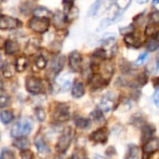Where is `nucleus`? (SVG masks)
<instances>
[{"label":"nucleus","mask_w":159,"mask_h":159,"mask_svg":"<svg viewBox=\"0 0 159 159\" xmlns=\"http://www.w3.org/2000/svg\"><path fill=\"white\" fill-rule=\"evenodd\" d=\"M33 127V120L29 117H23L13 126L11 129V136L15 138L25 137L32 132Z\"/></svg>","instance_id":"f257e3e1"},{"label":"nucleus","mask_w":159,"mask_h":159,"mask_svg":"<svg viewBox=\"0 0 159 159\" xmlns=\"http://www.w3.org/2000/svg\"><path fill=\"white\" fill-rule=\"evenodd\" d=\"M116 3V0H96L88 11V15L90 17H96L101 15L110 9L113 4Z\"/></svg>","instance_id":"f03ea898"},{"label":"nucleus","mask_w":159,"mask_h":159,"mask_svg":"<svg viewBox=\"0 0 159 159\" xmlns=\"http://www.w3.org/2000/svg\"><path fill=\"white\" fill-rule=\"evenodd\" d=\"M73 135H74V133H73V130L71 128H67L63 130V132L61 135V137L59 138L57 145H56L57 152L63 154L68 150V148L70 147L71 142L73 140Z\"/></svg>","instance_id":"7ed1b4c3"},{"label":"nucleus","mask_w":159,"mask_h":159,"mask_svg":"<svg viewBox=\"0 0 159 159\" xmlns=\"http://www.w3.org/2000/svg\"><path fill=\"white\" fill-rule=\"evenodd\" d=\"M49 20L48 18H38L34 17L29 21V27L35 33L43 34L48 30L49 27Z\"/></svg>","instance_id":"20e7f679"},{"label":"nucleus","mask_w":159,"mask_h":159,"mask_svg":"<svg viewBox=\"0 0 159 159\" xmlns=\"http://www.w3.org/2000/svg\"><path fill=\"white\" fill-rule=\"evenodd\" d=\"M26 89L32 94H39L44 90L43 81L35 76H30L26 79L25 82Z\"/></svg>","instance_id":"39448f33"},{"label":"nucleus","mask_w":159,"mask_h":159,"mask_svg":"<svg viewBox=\"0 0 159 159\" xmlns=\"http://www.w3.org/2000/svg\"><path fill=\"white\" fill-rule=\"evenodd\" d=\"M70 118V108L64 104L60 103L53 112V119L57 122H65Z\"/></svg>","instance_id":"423d86ee"},{"label":"nucleus","mask_w":159,"mask_h":159,"mask_svg":"<svg viewBox=\"0 0 159 159\" xmlns=\"http://www.w3.org/2000/svg\"><path fill=\"white\" fill-rule=\"evenodd\" d=\"M21 25V22L10 16L0 15V30H14Z\"/></svg>","instance_id":"0eeeda50"},{"label":"nucleus","mask_w":159,"mask_h":159,"mask_svg":"<svg viewBox=\"0 0 159 159\" xmlns=\"http://www.w3.org/2000/svg\"><path fill=\"white\" fill-rule=\"evenodd\" d=\"M34 145L37 149V154L38 156L43 159H47L50 156V149L46 143V142L40 137L37 136L34 139Z\"/></svg>","instance_id":"6e6552de"},{"label":"nucleus","mask_w":159,"mask_h":159,"mask_svg":"<svg viewBox=\"0 0 159 159\" xmlns=\"http://www.w3.org/2000/svg\"><path fill=\"white\" fill-rule=\"evenodd\" d=\"M69 66L74 72H79L82 68V56L81 54L75 50L69 55Z\"/></svg>","instance_id":"1a4fd4ad"},{"label":"nucleus","mask_w":159,"mask_h":159,"mask_svg":"<svg viewBox=\"0 0 159 159\" xmlns=\"http://www.w3.org/2000/svg\"><path fill=\"white\" fill-rule=\"evenodd\" d=\"M64 63H65V57L64 56H57V57H55L51 61L48 73H51V75H54V76L57 75L61 71V69L63 68Z\"/></svg>","instance_id":"9d476101"},{"label":"nucleus","mask_w":159,"mask_h":159,"mask_svg":"<svg viewBox=\"0 0 159 159\" xmlns=\"http://www.w3.org/2000/svg\"><path fill=\"white\" fill-rule=\"evenodd\" d=\"M90 140L97 143L104 144L108 141V130L105 128L99 129L90 134Z\"/></svg>","instance_id":"9b49d317"},{"label":"nucleus","mask_w":159,"mask_h":159,"mask_svg":"<svg viewBox=\"0 0 159 159\" xmlns=\"http://www.w3.org/2000/svg\"><path fill=\"white\" fill-rule=\"evenodd\" d=\"M68 21L67 20V16L64 12L62 11H56L53 15H52V22L55 28L61 30L64 28V26L66 25V22Z\"/></svg>","instance_id":"f8f14e48"},{"label":"nucleus","mask_w":159,"mask_h":159,"mask_svg":"<svg viewBox=\"0 0 159 159\" xmlns=\"http://www.w3.org/2000/svg\"><path fill=\"white\" fill-rule=\"evenodd\" d=\"M56 82L61 91H67L71 87L72 77L69 74H64L62 75L58 76Z\"/></svg>","instance_id":"ddd939ff"},{"label":"nucleus","mask_w":159,"mask_h":159,"mask_svg":"<svg viewBox=\"0 0 159 159\" xmlns=\"http://www.w3.org/2000/svg\"><path fill=\"white\" fill-rule=\"evenodd\" d=\"M159 150V139L152 138L147 143H145L143 146V153L145 155H151Z\"/></svg>","instance_id":"4468645a"},{"label":"nucleus","mask_w":159,"mask_h":159,"mask_svg":"<svg viewBox=\"0 0 159 159\" xmlns=\"http://www.w3.org/2000/svg\"><path fill=\"white\" fill-rule=\"evenodd\" d=\"M5 48V52L7 55H13L16 54L20 50V46L19 44L14 41V40H7L4 45Z\"/></svg>","instance_id":"2eb2a0df"},{"label":"nucleus","mask_w":159,"mask_h":159,"mask_svg":"<svg viewBox=\"0 0 159 159\" xmlns=\"http://www.w3.org/2000/svg\"><path fill=\"white\" fill-rule=\"evenodd\" d=\"M114 101L109 98V97H104L102 99L101 102L99 103V109L102 112H105V113H108L110 112L111 110H113L114 108Z\"/></svg>","instance_id":"dca6fc26"},{"label":"nucleus","mask_w":159,"mask_h":159,"mask_svg":"<svg viewBox=\"0 0 159 159\" xmlns=\"http://www.w3.org/2000/svg\"><path fill=\"white\" fill-rule=\"evenodd\" d=\"M85 94L84 84L80 81H76L72 88V95L74 98H81Z\"/></svg>","instance_id":"f3484780"},{"label":"nucleus","mask_w":159,"mask_h":159,"mask_svg":"<svg viewBox=\"0 0 159 159\" xmlns=\"http://www.w3.org/2000/svg\"><path fill=\"white\" fill-rule=\"evenodd\" d=\"M114 74V66L112 64L111 61H107L103 64L102 66V72L101 74V75L106 80V81H109L112 77Z\"/></svg>","instance_id":"a211bd4d"},{"label":"nucleus","mask_w":159,"mask_h":159,"mask_svg":"<svg viewBox=\"0 0 159 159\" xmlns=\"http://www.w3.org/2000/svg\"><path fill=\"white\" fill-rule=\"evenodd\" d=\"M124 42L129 46L132 48H139L140 47V41L138 40V37L132 34H129L127 35H124Z\"/></svg>","instance_id":"6ab92c4d"},{"label":"nucleus","mask_w":159,"mask_h":159,"mask_svg":"<svg viewBox=\"0 0 159 159\" xmlns=\"http://www.w3.org/2000/svg\"><path fill=\"white\" fill-rule=\"evenodd\" d=\"M28 59L24 56L22 57H19L17 60H16V62H15V69L17 72H23L27 66H28Z\"/></svg>","instance_id":"aec40b11"},{"label":"nucleus","mask_w":159,"mask_h":159,"mask_svg":"<svg viewBox=\"0 0 159 159\" xmlns=\"http://www.w3.org/2000/svg\"><path fill=\"white\" fill-rule=\"evenodd\" d=\"M13 145L20 149V150H24L28 147L29 145V140L26 137H19V138H15L14 142H13Z\"/></svg>","instance_id":"412c9836"},{"label":"nucleus","mask_w":159,"mask_h":159,"mask_svg":"<svg viewBox=\"0 0 159 159\" xmlns=\"http://www.w3.org/2000/svg\"><path fill=\"white\" fill-rule=\"evenodd\" d=\"M14 118L13 112L10 110H4L0 113V120L3 124H9Z\"/></svg>","instance_id":"4be33fe9"},{"label":"nucleus","mask_w":159,"mask_h":159,"mask_svg":"<svg viewBox=\"0 0 159 159\" xmlns=\"http://www.w3.org/2000/svg\"><path fill=\"white\" fill-rule=\"evenodd\" d=\"M159 32V28L157 24H154V23H149L145 29H144V34L146 36L149 37H154L157 35V34Z\"/></svg>","instance_id":"5701e85b"},{"label":"nucleus","mask_w":159,"mask_h":159,"mask_svg":"<svg viewBox=\"0 0 159 159\" xmlns=\"http://www.w3.org/2000/svg\"><path fill=\"white\" fill-rule=\"evenodd\" d=\"M34 17H38V18H48V17L51 16V12L48 8H46L44 7H36L34 10Z\"/></svg>","instance_id":"b1692460"},{"label":"nucleus","mask_w":159,"mask_h":159,"mask_svg":"<svg viewBox=\"0 0 159 159\" xmlns=\"http://www.w3.org/2000/svg\"><path fill=\"white\" fill-rule=\"evenodd\" d=\"M154 129L151 126H145L143 129L142 133V142L143 143H147L150 139H152V135L154 133Z\"/></svg>","instance_id":"393cba45"},{"label":"nucleus","mask_w":159,"mask_h":159,"mask_svg":"<svg viewBox=\"0 0 159 159\" xmlns=\"http://www.w3.org/2000/svg\"><path fill=\"white\" fill-rule=\"evenodd\" d=\"M37 48H38V43H37V41L35 39H31L27 43V45H26L25 52L27 54H31L32 55V54H34V53L36 52Z\"/></svg>","instance_id":"a878e982"},{"label":"nucleus","mask_w":159,"mask_h":159,"mask_svg":"<svg viewBox=\"0 0 159 159\" xmlns=\"http://www.w3.org/2000/svg\"><path fill=\"white\" fill-rule=\"evenodd\" d=\"M145 48L148 51H156L159 48V41L154 36L146 42Z\"/></svg>","instance_id":"bb28decb"},{"label":"nucleus","mask_w":159,"mask_h":159,"mask_svg":"<svg viewBox=\"0 0 159 159\" xmlns=\"http://www.w3.org/2000/svg\"><path fill=\"white\" fill-rule=\"evenodd\" d=\"M116 39V34H114V33H107V34L102 35V37L101 38L100 42L102 45H109L111 43H114Z\"/></svg>","instance_id":"cd10ccee"},{"label":"nucleus","mask_w":159,"mask_h":159,"mask_svg":"<svg viewBox=\"0 0 159 159\" xmlns=\"http://www.w3.org/2000/svg\"><path fill=\"white\" fill-rule=\"evenodd\" d=\"M139 156V149L137 146L131 144L129 147V151L127 153V156L125 159H137Z\"/></svg>","instance_id":"c85d7f7f"},{"label":"nucleus","mask_w":159,"mask_h":159,"mask_svg":"<svg viewBox=\"0 0 159 159\" xmlns=\"http://www.w3.org/2000/svg\"><path fill=\"white\" fill-rule=\"evenodd\" d=\"M114 22H115V21H114L113 18H105V19H103V20L99 23V25H98V27H97V32L102 31V30L106 29L108 26H110V25L113 24Z\"/></svg>","instance_id":"c756f323"},{"label":"nucleus","mask_w":159,"mask_h":159,"mask_svg":"<svg viewBox=\"0 0 159 159\" xmlns=\"http://www.w3.org/2000/svg\"><path fill=\"white\" fill-rule=\"evenodd\" d=\"M90 125V121L87 118H84V117H79L75 120V126L78 128V129H87L89 128Z\"/></svg>","instance_id":"7c9ffc66"},{"label":"nucleus","mask_w":159,"mask_h":159,"mask_svg":"<svg viewBox=\"0 0 159 159\" xmlns=\"http://www.w3.org/2000/svg\"><path fill=\"white\" fill-rule=\"evenodd\" d=\"M131 1L132 0H116V5L119 10L124 11L130 6Z\"/></svg>","instance_id":"2f4dec72"},{"label":"nucleus","mask_w":159,"mask_h":159,"mask_svg":"<svg viewBox=\"0 0 159 159\" xmlns=\"http://www.w3.org/2000/svg\"><path fill=\"white\" fill-rule=\"evenodd\" d=\"M3 75L5 77H7V78L12 77L14 75V66L11 64L5 65V67L3 68Z\"/></svg>","instance_id":"473e14b6"},{"label":"nucleus","mask_w":159,"mask_h":159,"mask_svg":"<svg viewBox=\"0 0 159 159\" xmlns=\"http://www.w3.org/2000/svg\"><path fill=\"white\" fill-rule=\"evenodd\" d=\"M0 159H15V155L11 150L4 148L0 154Z\"/></svg>","instance_id":"72a5a7b5"},{"label":"nucleus","mask_w":159,"mask_h":159,"mask_svg":"<svg viewBox=\"0 0 159 159\" xmlns=\"http://www.w3.org/2000/svg\"><path fill=\"white\" fill-rule=\"evenodd\" d=\"M90 116H91V118H92L95 122H97V123H100L101 121L103 120V116H102V111H101L100 109L94 110V111L90 114Z\"/></svg>","instance_id":"f704fd0d"},{"label":"nucleus","mask_w":159,"mask_h":159,"mask_svg":"<svg viewBox=\"0 0 159 159\" xmlns=\"http://www.w3.org/2000/svg\"><path fill=\"white\" fill-rule=\"evenodd\" d=\"M134 29H135V27L133 24H129V25H126L124 27H120L119 32L122 35H127L129 34H132Z\"/></svg>","instance_id":"c9c22d12"},{"label":"nucleus","mask_w":159,"mask_h":159,"mask_svg":"<svg viewBox=\"0 0 159 159\" xmlns=\"http://www.w3.org/2000/svg\"><path fill=\"white\" fill-rule=\"evenodd\" d=\"M35 65L40 70L44 69L47 66V59L44 56H38L36 61H35Z\"/></svg>","instance_id":"e433bc0d"},{"label":"nucleus","mask_w":159,"mask_h":159,"mask_svg":"<svg viewBox=\"0 0 159 159\" xmlns=\"http://www.w3.org/2000/svg\"><path fill=\"white\" fill-rule=\"evenodd\" d=\"M35 116H36L38 121L43 122L46 119V112H45V110L43 108H41V107L36 108L35 109Z\"/></svg>","instance_id":"4c0bfd02"},{"label":"nucleus","mask_w":159,"mask_h":159,"mask_svg":"<svg viewBox=\"0 0 159 159\" xmlns=\"http://www.w3.org/2000/svg\"><path fill=\"white\" fill-rule=\"evenodd\" d=\"M10 102V98L7 94H0V108L7 107Z\"/></svg>","instance_id":"58836bf2"},{"label":"nucleus","mask_w":159,"mask_h":159,"mask_svg":"<svg viewBox=\"0 0 159 159\" xmlns=\"http://www.w3.org/2000/svg\"><path fill=\"white\" fill-rule=\"evenodd\" d=\"M148 58H149V55H148L147 52L142 53V54L138 57V59L136 60V64H137V65H143V64H144V63L146 62V61L148 60Z\"/></svg>","instance_id":"ea45409f"},{"label":"nucleus","mask_w":159,"mask_h":159,"mask_svg":"<svg viewBox=\"0 0 159 159\" xmlns=\"http://www.w3.org/2000/svg\"><path fill=\"white\" fill-rule=\"evenodd\" d=\"M74 2L75 0H62V4H63V7H64V13L67 14L71 8L74 7Z\"/></svg>","instance_id":"a19ab883"},{"label":"nucleus","mask_w":159,"mask_h":159,"mask_svg":"<svg viewBox=\"0 0 159 159\" xmlns=\"http://www.w3.org/2000/svg\"><path fill=\"white\" fill-rule=\"evenodd\" d=\"M150 20L151 23L154 24H159V11H155L150 14Z\"/></svg>","instance_id":"79ce46f5"},{"label":"nucleus","mask_w":159,"mask_h":159,"mask_svg":"<svg viewBox=\"0 0 159 159\" xmlns=\"http://www.w3.org/2000/svg\"><path fill=\"white\" fill-rule=\"evenodd\" d=\"M21 159H33V153L30 150H22L20 152Z\"/></svg>","instance_id":"37998d69"},{"label":"nucleus","mask_w":159,"mask_h":159,"mask_svg":"<svg viewBox=\"0 0 159 159\" xmlns=\"http://www.w3.org/2000/svg\"><path fill=\"white\" fill-rule=\"evenodd\" d=\"M138 83L141 85V86H143L147 83V75L144 74V73H142L139 76H138Z\"/></svg>","instance_id":"c03bdc74"},{"label":"nucleus","mask_w":159,"mask_h":159,"mask_svg":"<svg viewBox=\"0 0 159 159\" xmlns=\"http://www.w3.org/2000/svg\"><path fill=\"white\" fill-rule=\"evenodd\" d=\"M154 102H155V103H156V105L159 107V89H157L156 92H155V94H154Z\"/></svg>","instance_id":"a18cd8bd"},{"label":"nucleus","mask_w":159,"mask_h":159,"mask_svg":"<svg viewBox=\"0 0 159 159\" xmlns=\"http://www.w3.org/2000/svg\"><path fill=\"white\" fill-rule=\"evenodd\" d=\"M152 4H153V7L157 9V11H159V0H153Z\"/></svg>","instance_id":"49530a36"},{"label":"nucleus","mask_w":159,"mask_h":159,"mask_svg":"<svg viewBox=\"0 0 159 159\" xmlns=\"http://www.w3.org/2000/svg\"><path fill=\"white\" fill-rule=\"evenodd\" d=\"M149 0H137V2L139 3V4H145V3H147Z\"/></svg>","instance_id":"de8ad7c7"},{"label":"nucleus","mask_w":159,"mask_h":159,"mask_svg":"<svg viewBox=\"0 0 159 159\" xmlns=\"http://www.w3.org/2000/svg\"><path fill=\"white\" fill-rule=\"evenodd\" d=\"M94 159H105L103 157H102V156H99V155H96V156H94Z\"/></svg>","instance_id":"09e8293b"},{"label":"nucleus","mask_w":159,"mask_h":159,"mask_svg":"<svg viewBox=\"0 0 159 159\" xmlns=\"http://www.w3.org/2000/svg\"><path fill=\"white\" fill-rule=\"evenodd\" d=\"M3 45H5V42H4V39L0 37V48L3 47Z\"/></svg>","instance_id":"8fccbe9b"},{"label":"nucleus","mask_w":159,"mask_h":159,"mask_svg":"<svg viewBox=\"0 0 159 159\" xmlns=\"http://www.w3.org/2000/svg\"><path fill=\"white\" fill-rule=\"evenodd\" d=\"M155 37H156V38H157V40H158V41H159V32H158V33H157V35H156Z\"/></svg>","instance_id":"3c124183"},{"label":"nucleus","mask_w":159,"mask_h":159,"mask_svg":"<svg viewBox=\"0 0 159 159\" xmlns=\"http://www.w3.org/2000/svg\"><path fill=\"white\" fill-rule=\"evenodd\" d=\"M156 84H157V85H159V77L156 79Z\"/></svg>","instance_id":"603ef678"},{"label":"nucleus","mask_w":159,"mask_h":159,"mask_svg":"<svg viewBox=\"0 0 159 159\" xmlns=\"http://www.w3.org/2000/svg\"><path fill=\"white\" fill-rule=\"evenodd\" d=\"M2 88V81H1V78H0V89Z\"/></svg>","instance_id":"864d4df0"},{"label":"nucleus","mask_w":159,"mask_h":159,"mask_svg":"<svg viewBox=\"0 0 159 159\" xmlns=\"http://www.w3.org/2000/svg\"><path fill=\"white\" fill-rule=\"evenodd\" d=\"M2 1H7V0H2Z\"/></svg>","instance_id":"5fc2aeb1"},{"label":"nucleus","mask_w":159,"mask_h":159,"mask_svg":"<svg viewBox=\"0 0 159 159\" xmlns=\"http://www.w3.org/2000/svg\"><path fill=\"white\" fill-rule=\"evenodd\" d=\"M81 159H87V158H85V157H84V158H81Z\"/></svg>","instance_id":"6e6d98bb"}]
</instances>
